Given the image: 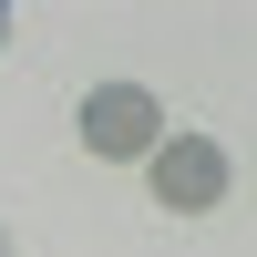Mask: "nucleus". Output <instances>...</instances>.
<instances>
[{"label": "nucleus", "mask_w": 257, "mask_h": 257, "mask_svg": "<svg viewBox=\"0 0 257 257\" xmlns=\"http://www.w3.org/2000/svg\"><path fill=\"white\" fill-rule=\"evenodd\" d=\"M0 257H11V247H0Z\"/></svg>", "instance_id": "nucleus-4"}, {"label": "nucleus", "mask_w": 257, "mask_h": 257, "mask_svg": "<svg viewBox=\"0 0 257 257\" xmlns=\"http://www.w3.org/2000/svg\"><path fill=\"white\" fill-rule=\"evenodd\" d=\"M72 134L93 144L103 165H144L165 144V113H155V93H144V82H93V93H82V113H72Z\"/></svg>", "instance_id": "nucleus-1"}, {"label": "nucleus", "mask_w": 257, "mask_h": 257, "mask_svg": "<svg viewBox=\"0 0 257 257\" xmlns=\"http://www.w3.org/2000/svg\"><path fill=\"white\" fill-rule=\"evenodd\" d=\"M144 165H155V206H175V216L226 206V144L216 134H165Z\"/></svg>", "instance_id": "nucleus-2"}, {"label": "nucleus", "mask_w": 257, "mask_h": 257, "mask_svg": "<svg viewBox=\"0 0 257 257\" xmlns=\"http://www.w3.org/2000/svg\"><path fill=\"white\" fill-rule=\"evenodd\" d=\"M0 41H11V11H0Z\"/></svg>", "instance_id": "nucleus-3"}]
</instances>
